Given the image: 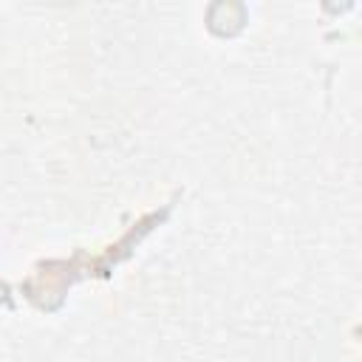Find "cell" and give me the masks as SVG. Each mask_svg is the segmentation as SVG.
<instances>
[{
    "instance_id": "1",
    "label": "cell",
    "mask_w": 362,
    "mask_h": 362,
    "mask_svg": "<svg viewBox=\"0 0 362 362\" xmlns=\"http://www.w3.org/2000/svg\"><path fill=\"white\" fill-rule=\"evenodd\" d=\"M243 20H246V11L240 3H215L209 8V28L215 34H235L240 31Z\"/></svg>"
}]
</instances>
